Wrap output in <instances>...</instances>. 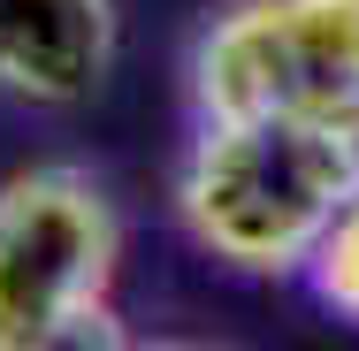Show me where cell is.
<instances>
[{"label":"cell","instance_id":"cell-4","mask_svg":"<svg viewBox=\"0 0 359 351\" xmlns=\"http://www.w3.org/2000/svg\"><path fill=\"white\" fill-rule=\"evenodd\" d=\"M115 0H0V92L23 107H76L107 84Z\"/></svg>","mask_w":359,"mask_h":351},{"label":"cell","instance_id":"cell-2","mask_svg":"<svg viewBox=\"0 0 359 351\" xmlns=\"http://www.w3.org/2000/svg\"><path fill=\"white\" fill-rule=\"evenodd\" d=\"M115 260L123 221L115 199L69 168L39 160L0 184V351H54V344H115Z\"/></svg>","mask_w":359,"mask_h":351},{"label":"cell","instance_id":"cell-1","mask_svg":"<svg viewBox=\"0 0 359 351\" xmlns=\"http://www.w3.org/2000/svg\"><path fill=\"white\" fill-rule=\"evenodd\" d=\"M359 191V138L313 115H199L176 207L199 252L237 275H306Z\"/></svg>","mask_w":359,"mask_h":351},{"label":"cell","instance_id":"cell-5","mask_svg":"<svg viewBox=\"0 0 359 351\" xmlns=\"http://www.w3.org/2000/svg\"><path fill=\"white\" fill-rule=\"evenodd\" d=\"M306 282H313V298H321L329 313L359 321V191L344 199V214L329 221V237L313 245V260H306Z\"/></svg>","mask_w":359,"mask_h":351},{"label":"cell","instance_id":"cell-3","mask_svg":"<svg viewBox=\"0 0 359 351\" xmlns=\"http://www.w3.org/2000/svg\"><path fill=\"white\" fill-rule=\"evenodd\" d=\"M199 115H313L359 138V0H229L191 46Z\"/></svg>","mask_w":359,"mask_h":351}]
</instances>
